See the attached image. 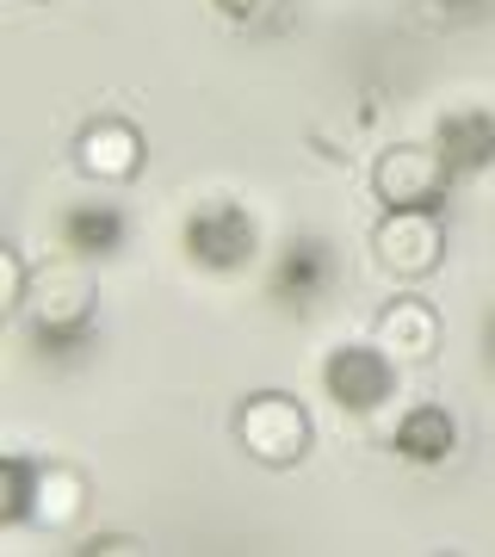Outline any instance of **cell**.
Returning a JSON list of instances; mask_svg holds the SVG:
<instances>
[{
  "mask_svg": "<svg viewBox=\"0 0 495 557\" xmlns=\"http://www.w3.org/2000/svg\"><path fill=\"white\" fill-rule=\"evenodd\" d=\"M124 236L131 230H124V211L112 199H81L57 223V242L69 248V260H112L124 248Z\"/></svg>",
  "mask_w": 495,
  "mask_h": 557,
  "instance_id": "cell-10",
  "label": "cell"
},
{
  "mask_svg": "<svg viewBox=\"0 0 495 557\" xmlns=\"http://www.w3.org/2000/svg\"><path fill=\"white\" fill-rule=\"evenodd\" d=\"M378 347H384L391 359H409V366L434 359L440 354V310L428 298L384 304V317H378Z\"/></svg>",
  "mask_w": 495,
  "mask_h": 557,
  "instance_id": "cell-11",
  "label": "cell"
},
{
  "mask_svg": "<svg viewBox=\"0 0 495 557\" xmlns=\"http://www.w3.org/2000/svg\"><path fill=\"white\" fill-rule=\"evenodd\" d=\"M180 248H186V260H193L198 273L236 278L260 260V223L236 199H205L180 223Z\"/></svg>",
  "mask_w": 495,
  "mask_h": 557,
  "instance_id": "cell-2",
  "label": "cell"
},
{
  "mask_svg": "<svg viewBox=\"0 0 495 557\" xmlns=\"http://www.w3.org/2000/svg\"><path fill=\"white\" fill-rule=\"evenodd\" d=\"M322 391H329V403L347 409V416H378V409L396 397V359L384 354L378 341L372 347L347 341V347H335V354L322 359Z\"/></svg>",
  "mask_w": 495,
  "mask_h": 557,
  "instance_id": "cell-5",
  "label": "cell"
},
{
  "mask_svg": "<svg viewBox=\"0 0 495 557\" xmlns=\"http://www.w3.org/2000/svg\"><path fill=\"white\" fill-rule=\"evenodd\" d=\"M396 458H409V465H446L458 446V421L440 409V403H416L409 416L396 421V434H391Z\"/></svg>",
  "mask_w": 495,
  "mask_h": 557,
  "instance_id": "cell-12",
  "label": "cell"
},
{
  "mask_svg": "<svg viewBox=\"0 0 495 557\" xmlns=\"http://www.w3.org/2000/svg\"><path fill=\"white\" fill-rule=\"evenodd\" d=\"M329 285H335V255H329V242L322 236H297L279 248L273 273H267V298L279 310H317L329 298Z\"/></svg>",
  "mask_w": 495,
  "mask_h": 557,
  "instance_id": "cell-7",
  "label": "cell"
},
{
  "mask_svg": "<svg viewBox=\"0 0 495 557\" xmlns=\"http://www.w3.org/2000/svg\"><path fill=\"white\" fill-rule=\"evenodd\" d=\"M25 335L44 359H69L94 347V285L81 267H50L25 298Z\"/></svg>",
  "mask_w": 495,
  "mask_h": 557,
  "instance_id": "cell-1",
  "label": "cell"
},
{
  "mask_svg": "<svg viewBox=\"0 0 495 557\" xmlns=\"http://www.w3.org/2000/svg\"><path fill=\"white\" fill-rule=\"evenodd\" d=\"M236 440L248 446V458L273 465V471H292V465L310 458V416L285 391H260L236 409Z\"/></svg>",
  "mask_w": 495,
  "mask_h": 557,
  "instance_id": "cell-3",
  "label": "cell"
},
{
  "mask_svg": "<svg viewBox=\"0 0 495 557\" xmlns=\"http://www.w3.org/2000/svg\"><path fill=\"white\" fill-rule=\"evenodd\" d=\"M434 13H446V20H477V13H490V0H428Z\"/></svg>",
  "mask_w": 495,
  "mask_h": 557,
  "instance_id": "cell-17",
  "label": "cell"
},
{
  "mask_svg": "<svg viewBox=\"0 0 495 557\" xmlns=\"http://www.w3.org/2000/svg\"><path fill=\"white\" fill-rule=\"evenodd\" d=\"M211 7H218L223 20L248 25V20H260V13H267V7H273V0H211Z\"/></svg>",
  "mask_w": 495,
  "mask_h": 557,
  "instance_id": "cell-16",
  "label": "cell"
},
{
  "mask_svg": "<svg viewBox=\"0 0 495 557\" xmlns=\"http://www.w3.org/2000/svg\"><path fill=\"white\" fill-rule=\"evenodd\" d=\"M372 255L384 273L396 278H428L446 260V218L440 205H421V211H384V223L372 230Z\"/></svg>",
  "mask_w": 495,
  "mask_h": 557,
  "instance_id": "cell-6",
  "label": "cell"
},
{
  "mask_svg": "<svg viewBox=\"0 0 495 557\" xmlns=\"http://www.w3.org/2000/svg\"><path fill=\"white\" fill-rule=\"evenodd\" d=\"M81 552H137V539H131V533H94Z\"/></svg>",
  "mask_w": 495,
  "mask_h": 557,
  "instance_id": "cell-18",
  "label": "cell"
},
{
  "mask_svg": "<svg viewBox=\"0 0 495 557\" xmlns=\"http://www.w3.org/2000/svg\"><path fill=\"white\" fill-rule=\"evenodd\" d=\"M32 298V285H25V255L20 248H0V304L7 310H25Z\"/></svg>",
  "mask_w": 495,
  "mask_h": 557,
  "instance_id": "cell-15",
  "label": "cell"
},
{
  "mask_svg": "<svg viewBox=\"0 0 495 557\" xmlns=\"http://www.w3.org/2000/svg\"><path fill=\"white\" fill-rule=\"evenodd\" d=\"M81 508H87V478H81L75 465H44V483H38V508H32V520H44V527H69Z\"/></svg>",
  "mask_w": 495,
  "mask_h": 557,
  "instance_id": "cell-14",
  "label": "cell"
},
{
  "mask_svg": "<svg viewBox=\"0 0 495 557\" xmlns=\"http://www.w3.org/2000/svg\"><path fill=\"white\" fill-rule=\"evenodd\" d=\"M453 168L434 143H396L384 149L372 168V193L384 211H421V205H446V186H453Z\"/></svg>",
  "mask_w": 495,
  "mask_h": 557,
  "instance_id": "cell-4",
  "label": "cell"
},
{
  "mask_svg": "<svg viewBox=\"0 0 495 557\" xmlns=\"http://www.w3.org/2000/svg\"><path fill=\"white\" fill-rule=\"evenodd\" d=\"M483 359H490V372H495V310L483 317Z\"/></svg>",
  "mask_w": 495,
  "mask_h": 557,
  "instance_id": "cell-19",
  "label": "cell"
},
{
  "mask_svg": "<svg viewBox=\"0 0 495 557\" xmlns=\"http://www.w3.org/2000/svg\"><path fill=\"white\" fill-rule=\"evenodd\" d=\"M434 149L453 174H490L495 168V112L490 106H453L434 124Z\"/></svg>",
  "mask_w": 495,
  "mask_h": 557,
  "instance_id": "cell-9",
  "label": "cell"
},
{
  "mask_svg": "<svg viewBox=\"0 0 495 557\" xmlns=\"http://www.w3.org/2000/svg\"><path fill=\"white\" fill-rule=\"evenodd\" d=\"M38 483H44V465L32 453H7L0 458V520L7 527H25L32 508H38Z\"/></svg>",
  "mask_w": 495,
  "mask_h": 557,
  "instance_id": "cell-13",
  "label": "cell"
},
{
  "mask_svg": "<svg viewBox=\"0 0 495 557\" xmlns=\"http://www.w3.org/2000/svg\"><path fill=\"white\" fill-rule=\"evenodd\" d=\"M75 168L99 186H124L143 174V131L131 119H94L75 137Z\"/></svg>",
  "mask_w": 495,
  "mask_h": 557,
  "instance_id": "cell-8",
  "label": "cell"
}]
</instances>
